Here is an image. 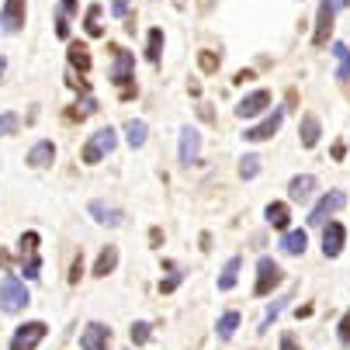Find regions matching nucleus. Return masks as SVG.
<instances>
[{
	"instance_id": "nucleus-38",
	"label": "nucleus",
	"mask_w": 350,
	"mask_h": 350,
	"mask_svg": "<svg viewBox=\"0 0 350 350\" xmlns=\"http://www.w3.org/2000/svg\"><path fill=\"white\" fill-rule=\"evenodd\" d=\"M83 278V260H80V254H77V260L70 264V284H77Z\"/></svg>"
},
{
	"instance_id": "nucleus-3",
	"label": "nucleus",
	"mask_w": 350,
	"mask_h": 350,
	"mask_svg": "<svg viewBox=\"0 0 350 350\" xmlns=\"http://www.w3.org/2000/svg\"><path fill=\"white\" fill-rule=\"evenodd\" d=\"M28 302H31V298H28V288H25L14 274H4V278H0V309H4V312H21Z\"/></svg>"
},
{
	"instance_id": "nucleus-28",
	"label": "nucleus",
	"mask_w": 350,
	"mask_h": 350,
	"mask_svg": "<svg viewBox=\"0 0 350 350\" xmlns=\"http://www.w3.org/2000/svg\"><path fill=\"white\" fill-rule=\"evenodd\" d=\"M129 340H132L135 347H146L149 340H153V326H149L146 319H139V323H132V329H129Z\"/></svg>"
},
{
	"instance_id": "nucleus-7",
	"label": "nucleus",
	"mask_w": 350,
	"mask_h": 350,
	"mask_svg": "<svg viewBox=\"0 0 350 350\" xmlns=\"http://www.w3.org/2000/svg\"><path fill=\"white\" fill-rule=\"evenodd\" d=\"M45 333H49V326H45L42 319H31V323H25V326L14 329L11 350H31V347H38V343L45 340Z\"/></svg>"
},
{
	"instance_id": "nucleus-25",
	"label": "nucleus",
	"mask_w": 350,
	"mask_h": 350,
	"mask_svg": "<svg viewBox=\"0 0 350 350\" xmlns=\"http://www.w3.org/2000/svg\"><path fill=\"white\" fill-rule=\"evenodd\" d=\"M83 31H87L90 38H101V35H105V25H101V4H90V8H87Z\"/></svg>"
},
{
	"instance_id": "nucleus-44",
	"label": "nucleus",
	"mask_w": 350,
	"mask_h": 350,
	"mask_svg": "<svg viewBox=\"0 0 350 350\" xmlns=\"http://www.w3.org/2000/svg\"><path fill=\"white\" fill-rule=\"evenodd\" d=\"M4 70H8V59H4V56H0V77H4Z\"/></svg>"
},
{
	"instance_id": "nucleus-37",
	"label": "nucleus",
	"mask_w": 350,
	"mask_h": 350,
	"mask_svg": "<svg viewBox=\"0 0 350 350\" xmlns=\"http://www.w3.org/2000/svg\"><path fill=\"white\" fill-rule=\"evenodd\" d=\"M177 284H180V274H177V271H174V274H170V278H163V281H160V295H170V291H174V288H177Z\"/></svg>"
},
{
	"instance_id": "nucleus-29",
	"label": "nucleus",
	"mask_w": 350,
	"mask_h": 350,
	"mask_svg": "<svg viewBox=\"0 0 350 350\" xmlns=\"http://www.w3.org/2000/svg\"><path fill=\"white\" fill-rule=\"evenodd\" d=\"M257 174H260V157H257V153H246V157L239 160V177H243V180H254Z\"/></svg>"
},
{
	"instance_id": "nucleus-35",
	"label": "nucleus",
	"mask_w": 350,
	"mask_h": 350,
	"mask_svg": "<svg viewBox=\"0 0 350 350\" xmlns=\"http://www.w3.org/2000/svg\"><path fill=\"white\" fill-rule=\"evenodd\" d=\"M56 35L59 38H70V14L63 8H56Z\"/></svg>"
},
{
	"instance_id": "nucleus-24",
	"label": "nucleus",
	"mask_w": 350,
	"mask_h": 350,
	"mask_svg": "<svg viewBox=\"0 0 350 350\" xmlns=\"http://www.w3.org/2000/svg\"><path fill=\"white\" fill-rule=\"evenodd\" d=\"M160 56H163V28H153L146 35V59L160 66Z\"/></svg>"
},
{
	"instance_id": "nucleus-19",
	"label": "nucleus",
	"mask_w": 350,
	"mask_h": 350,
	"mask_svg": "<svg viewBox=\"0 0 350 350\" xmlns=\"http://www.w3.org/2000/svg\"><path fill=\"white\" fill-rule=\"evenodd\" d=\"M264 219H267V226H274V229H288V222H291V208H288L284 202H271V205L264 208Z\"/></svg>"
},
{
	"instance_id": "nucleus-9",
	"label": "nucleus",
	"mask_w": 350,
	"mask_h": 350,
	"mask_svg": "<svg viewBox=\"0 0 350 350\" xmlns=\"http://www.w3.org/2000/svg\"><path fill=\"white\" fill-rule=\"evenodd\" d=\"M343 205H347V194H343V191H329L326 198H319V205L312 208L309 226H326V219H329L333 212H340Z\"/></svg>"
},
{
	"instance_id": "nucleus-20",
	"label": "nucleus",
	"mask_w": 350,
	"mask_h": 350,
	"mask_svg": "<svg viewBox=\"0 0 350 350\" xmlns=\"http://www.w3.org/2000/svg\"><path fill=\"white\" fill-rule=\"evenodd\" d=\"M239 271H243V257H229L222 274H219V291H232L236 281H239Z\"/></svg>"
},
{
	"instance_id": "nucleus-40",
	"label": "nucleus",
	"mask_w": 350,
	"mask_h": 350,
	"mask_svg": "<svg viewBox=\"0 0 350 350\" xmlns=\"http://www.w3.org/2000/svg\"><path fill=\"white\" fill-rule=\"evenodd\" d=\"M254 77H257L254 70H239V73L232 77V83H239V87H243V83H250V80H254Z\"/></svg>"
},
{
	"instance_id": "nucleus-43",
	"label": "nucleus",
	"mask_w": 350,
	"mask_h": 350,
	"mask_svg": "<svg viewBox=\"0 0 350 350\" xmlns=\"http://www.w3.org/2000/svg\"><path fill=\"white\" fill-rule=\"evenodd\" d=\"M343 153H347V146L336 142V146H333V160H343Z\"/></svg>"
},
{
	"instance_id": "nucleus-10",
	"label": "nucleus",
	"mask_w": 350,
	"mask_h": 350,
	"mask_svg": "<svg viewBox=\"0 0 350 350\" xmlns=\"http://www.w3.org/2000/svg\"><path fill=\"white\" fill-rule=\"evenodd\" d=\"M271 108V90H254L236 105V118H257Z\"/></svg>"
},
{
	"instance_id": "nucleus-5",
	"label": "nucleus",
	"mask_w": 350,
	"mask_h": 350,
	"mask_svg": "<svg viewBox=\"0 0 350 350\" xmlns=\"http://www.w3.org/2000/svg\"><path fill=\"white\" fill-rule=\"evenodd\" d=\"M343 8V0H323L319 4V14H316V35H312V45L323 49L326 38L333 35V21H336V11Z\"/></svg>"
},
{
	"instance_id": "nucleus-45",
	"label": "nucleus",
	"mask_w": 350,
	"mask_h": 350,
	"mask_svg": "<svg viewBox=\"0 0 350 350\" xmlns=\"http://www.w3.org/2000/svg\"><path fill=\"white\" fill-rule=\"evenodd\" d=\"M343 8H350V0H343Z\"/></svg>"
},
{
	"instance_id": "nucleus-32",
	"label": "nucleus",
	"mask_w": 350,
	"mask_h": 350,
	"mask_svg": "<svg viewBox=\"0 0 350 350\" xmlns=\"http://www.w3.org/2000/svg\"><path fill=\"white\" fill-rule=\"evenodd\" d=\"M18 125H21V118H18L14 111H4V115H0V139H4V135H14Z\"/></svg>"
},
{
	"instance_id": "nucleus-21",
	"label": "nucleus",
	"mask_w": 350,
	"mask_h": 350,
	"mask_svg": "<svg viewBox=\"0 0 350 350\" xmlns=\"http://www.w3.org/2000/svg\"><path fill=\"white\" fill-rule=\"evenodd\" d=\"M66 59H70V66H73V70L87 73V70H90V49H87L83 42H70V49H66Z\"/></svg>"
},
{
	"instance_id": "nucleus-8",
	"label": "nucleus",
	"mask_w": 350,
	"mask_h": 350,
	"mask_svg": "<svg viewBox=\"0 0 350 350\" xmlns=\"http://www.w3.org/2000/svg\"><path fill=\"white\" fill-rule=\"evenodd\" d=\"M25 14H28V0H4V8H0V28H4V35H18L25 28Z\"/></svg>"
},
{
	"instance_id": "nucleus-4",
	"label": "nucleus",
	"mask_w": 350,
	"mask_h": 350,
	"mask_svg": "<svg viewBox=\"0 0 350 350\" xmlns=\"http://www.w3.org/2000/svg\"><path fill=\"white\" fill-rule=\"evenodd\" d=\"M281 281H284L281 264L271 260V257H260V260H257V284H254V295H257V298H267Z\"/></svg>"
},
{
	"instance_id": "nucleus-41",
	"label": "nucleus",
	"mask_w": 350,
	"mask_h": 350,
	"mask_svg": "<svg viewBox=\"0 0 350 350\" xmlns=\"http://www.w3.org/2000/svg\"><path fill=\"white\" fill-rule=\"evenodd\" d=\"M59 8H63L66 14H77V8H80V4H77V0H59Z\"/></svg>"
},
{
	"instance_id": "nucleus-18",
	"label": "nucleus",
	"mask_w": 350,
	"mask_h": 350,
	"mask_svg": "<svg viewBox=\"0 0 350 350\" xmlns=\"http://www.w3.org/2000/svg\"><path fill=\"white\" fill-rule=\"evenodd\" d=\"M306 243H309L306 229H288V232L281 236V250H284L288 257H302V254H306Z\"/></svg>"
},
{
	"instance_id": "nucleus-13",
	"label": "nucleus",
	"mask_w": 350,
	"mask_h": 350,
	"mask_svg": "<svg viewBox=\"0 0 350 350\" xmlns=\"http://www.w3.org/2000/svg\"><path fill=\"white\" fill-rule=\"evenodd\" d=\"M87 212L94 215V222H101V226H108V229H118V226L125 222V212L115 208V205H105V202H90Z\"/></svg>"
},
{
	"instance_id": "nucleus-34",
	"label": "nucleus",
	"mask_w": 350,
	"mask_h": 350,
	"mask_svg": "<svg viewBox=\"0 0 350 350\" xmlns=\"http://www.w3.org/2000/svg\"><path fill=\"white\" fill-rule=\"evenodd\" d=\"M38 271H42V260H38V254L25 257V278H28V281H38V278H42Z\"/></svg>"
},
{
	"instance_id": "nucleus-17",
	"label": "nucleus",
	"mask_w": 350,
	"mask_h": 350,
	"mask_svg": "<svg viewBox=\"0 0 350 350\" xmlns=\"http://www.w3.org/2000/svg\"><path fill=\"white\" fill-rule=\"evenodd\" d=\"M115 267H118V246H105L101 254H97V260H94V278H108V274H115Z\"/></svg>"
},
{
	"instance_id": "nucleus-31",
	"label": "nucleus",
	"mask_w": 350,
	"mask_h": 350,
	"mask_svg": "<svg viewBox=\"0 0 350 350\" xmlns=\"http://www.w3.org/2000/svg\"><path fill=\"white\" fill-rule=\"evenodd\" d=\"M38 243H42V239H38V232H25V236L18 239V254H21V257L38 254Z\"/></svg>"
},
{
	"instance_id": "nucleus-12",
	"label": "nucleus",
	"mask_w": 350,
	"mask_h": 350,
	"mask_svg": "<svg viewBox=\"0 0 350 350\" xmlns=\"http://www.w3.org/2000/svg\"><path fill=\"white\" fill-rule=\"evenodd\" d=\"M111 343V329L105 323H87V329L80 333V347L83 350H101Z\"/></svg>"
},
{
	"instance_id": "nucleus-16",
	"label": "nucleus",
	"mask_w": 350,
	"mask_h": 350,
	"mask_svg": "<svg viewBox=\"0 0 350 350\" xmlns=\"http://www.w3.org/2000/svg\"><path fill=\"white\" fill-rule=\"evenodd\" d=\"M316 187H319V180L312 177V174H302V177H291V184H288V194H291V202H309V198L316 194Z\"/></svg>"
},
{
	"instance_id": "nucleus-1",
	"label": "nucleus",
	"mask_w": 350,
	"mask_h": 350,
	"mask_svg": "<svg viewBox=\"0 0 350 350\" xmlns=\"http://www.w3.org/2000/svg\"><path fill=\"white\" fill-rule=\"evenodd\" d=\"M111 53H115V63H111V83L118 87V97L122 101H129V97H135V83H132V70H135V59L132 53H125V49L111 45Z\"/></svg>"
},
{
	"instance_id": "nucleus-30",
	"label": "nucleus",
	"mask_w": 350,
	"mask_h": 350,
	"mask_svg": "<svg viewBox=\"0 0 350 350\" xmlns=\"http://www.w3.org/2000/svg\"><path fill=\"white\" fill-rule=\"evenodd\" d=\"M198 66H202V73H219L222 56H219V53H212V49H205V53H198Z\"/></svg>"
},
{
	"instance_id": "nucleus-14",
	"label": "nucleus",
	"mask_w": 350,
	"mask_h": 350,
	"mask_svg": "<svg viewBox=\"0 0 350 350\" xmlns=\"http://www.w3.org/2000/svg\"><path fill=\"white\" fill-rule=\"evenodd\" d=\"M343 243H347V229L340 222H326V229H323V254L326 257H340Z\"/></svg>"
},
{
	"instance_id": "nucleus-33",
	"label": "nucleus",
	"mask_w": 350,
	"mask_h": 350,
	"mask_svg": "<svg viewBox=\"0 0 350 350\" xmlns=\"http://www.w3.org/2000/svg\"><path fill=\"white\" fill-rule=\"evenodd\" d=\"M288 302H291V298H278V302H274V306L267 309V316H264V323H260V329H267V326H271V323H274V319H278V316L284 312V306H288Z\"/></svg>"
},
{
	"instance_id": "nucleus-11",
	"label": "nucleus",
	"mask_w": 350,
	"mask_h": 350,
	"mask_svg": "<svg viewBox=\"0 0 350 350\" xmlns=\"http://www.w3.org/2000/svg\"><path fill=\"white\" fill-rule=\"evenodd\" d=\"M281 122H284V111H281V108H274V111H271L260 125L246 129V132H243V139H246V142H264V139H271V135L281 129Z\"/></svg>"
},
{
	"instance_id": "nucleus-22",
	"label": "nucleus",
	"mask_w": 350,
	"mask_h": 350,
	"mask_svg": "<svg viewBox=\"0 0 350 350\" xmlns=\"http://www.w3.org/2000/svg\"><path fill=\"white\" fill-rule=\"evenodd\" d=\"M298 135H302V146H306V149H312V146L319 142V135H323L319 118H316V115H306V118H302V125H298Z\"/></svg>"
},
{
	"instance_id": "nucleus-2",
	"label": "nucleus",
	"mask_w": 350,
	"mask_h": 350,
	"mask_svg": "<svg viewBox=\"0 0 350 350\" xmlns=\"http://www.w3.org/2000/svg\"><path fill=\"white\" fill-rule=\"evenodd\" d=\"M115 146H118V132L111 129V125H105V129H97L90 139H87V146H83V163L87 167H97L108 153H115Z\"/></svg>"
},
{
	"instance_id": "nucleus-42",
	"label": "nucleus",
	"mask_w": 350,
	"mask_h": 350,
	"mask_svg": "<svg viewBox=\"0 0 350 350\" xmlns=\"http://www.w3.org/2000/svg\"><path fill=\"white\" fill-rule=\"evenodd\" d=\"M149 243L160 246V243H163V232H160V229H149Z\"/></svg>"
},
{
	"instance_id": "nucleus-27",
	"label": "nucleus",
	"mask_w": 350,
	"mask_h": 350,
	"mask_svg": "<svg viewBox=\"0 0 350 350\" xmlns=\"http://www.w3.org/2000/svg\"><path fill=\"white\" fill-rule=\"evenodd\" d=\"M333 56H336V80H347L350 77V49L343 42L333 45Z\"/></svg>"
},
{
	"instance_id": "nucleus-23",
	"label": "nucleus",
	"mask_w": 350,
	"mask_h": 350,
	"mask_svg": "<svg viewBox=\"0 0 350 350\" xmlns=\"http://www.w3.org/2000/svg\"><path fill=\"white\" fill-rule=\"evenodd\" d=\"M146 135H149V129H146L142 118H129V122H125V142H129L132 149L146 146Z\"/></svg>"
},
{
	"instance_id": "nucleus-6",
	"label": "nucleus",
	"mask_w": 350,
	"mask_h": 350,
	"mask_svg": "<svg viewBox=\"0 0 350 350\" xmlns=\"http://www.w3.org/2000/svg\"><path fill=\"white\" fill-rule=\"evenodd\" d=\"M177 157H180V163H184V167H194L198 160H202V132H198L194 125H184V129H180Z\"/></svg>"
},
{
	"instance_id": "nucleus-39",
	"label": "nucleus",
	"mask_w": 350,
	"mask_h": 350,
	"mask_svg": "<svg viewBox=\"0 0 350 350\" xmlns=\"http://www.w3.org/2000/svg\"><path fill=\"white\" fill-rule=\"evenodd\" d=\"M129 4H132V0H111V14L115 18H125L129 14Z\"/></svg>"
},
{
	"instance_id": "nucleus-36",
	"label": "nucleus",
	"mask_w": 350,
	"mask_h": 350,
	"mask_svg": "<svg viewBox=\"0 0 350 350\" xmlns=\"http://www.w3.org/2000/svg\"><path fill=\"white\" fill-rule=\"evenodd\" d=\"M336 336H340V343L350 347V309L343 312V319H340V326H336Z\"/></svg>"
},
{
	"instance_id": "nucleus-26",
	"label": "nucleus",
	"mask_w": 350,
	"mask_h": 350,
	"mask_svg": "<svg viewBox=\"0 0 350 350\" xmlns=\"http://www.w3.org/2000/svg\"><path fill=\"white\" fill-rule=\"evenodd\" d=\"M215 329H219V340H226V343H229V340L236 336V329H239V312H232V309H229V312H222V316H219V323H215Z\"/></svg>"
},
{
	"instance_id": "nucleus-15",
	"label": "nucleus",
	"mask_w": 350,
	"mask_h": 350,
	"mask_svg": "<svg viewBox=\"0 0 350 350\" xmlns=\"http://www.w3.org/2000/svg\"><path fill=\"white\" fill-rule=\"evenodd\" d=\"M53 160H56V146L49 142V139L35 142V146L28 149V157H25V163H28V167H35V170H42V167H53Z\"/></svg>"
}]
</instances>
